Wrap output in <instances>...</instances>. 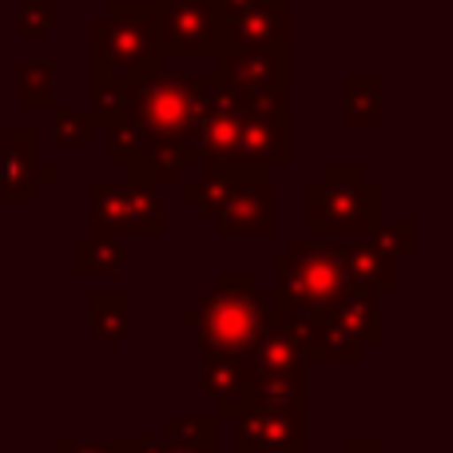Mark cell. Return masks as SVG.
Returning a JSON list of instances; mask_svg holds the SVG:
<instances>
[{
  "mask_svg": "<svg viewBox=\"0 0 453 453\" xmlns=\"http://www.w3.org/2000/svg\"><path fill=\"white\" fill-rule=\"evenodd\" d=\"M167 64L164 24L156 0H111L108 12L88 24V84H92L96 132L127 111L132 88Z\"/></svg>",
  "mask_w": 453,
  "mask_h": 453,
  "instance_id": "cell-1",
  "label": "cell"
},
{
  "mask_svg": "<svg viewBox=\"0 0 453 453\" xmlns=\"http://www.w3.org/2000/svg\"><path fill=\"white\" fill-rule=\"evenodd\" d=\"M180 322L199 334L203 350L247 354L263 326L271 322L266 314V290L250 271H223L215 274L211 290L196 306H183Z\"/></svg>",
  "mask_w": 453,
  "mask_h": 453,
  "instance_id": "cell-2",
  "label": "cell"
},
{
  "mask_svg": "<svg viewBox=\"0 0 453 453\" xmlns=\"http://www.w3.org/2000/svg\"><path fill=\"white\" fill-rule=\"evenodd\" d=\"M382 219V188L362 164H330L326 175L306 183V234L346 242L370 234Z\"/></svg>",
  "mask_w": 453,
  "mask_h": 453,
  "instance_id": "cell-3",
  "label": "cell"
},
{
  "mask_svg": "<svg viewBox=\"0 0 453 453\" xmlns=\"http://www.w3.org/2000/svg\"><path fill=\"white\" fill-rule=\"evenodd\" d=\"M215 80H219V72L191 76V72H172L164 64V68H156L151 76H143L140 84L132 88V100H127L124 116L132 119V124H140L148 135L191 143Z\"/></svg>",
  "mask_w": 453,
  "mask_h": 453,
  "instance_id": "cell-4",
  "label": "cell"
},
{
  "mask_svg": "<svg viewBox=\"0 0 453 453\" xmlns=\"http://www.w3.org/2000/svg\"><path fill=\"white\" fill-rule=\"evenodd\" d=\"M274 287L298 306V311H330L346 287V271L338 258V242L298 234L287 250L271 255Z\"/></svg>",
  "mask_w": 453,
  "mask_h": 453,
  "instance_id": "cell-5",
  "label": "cell"
},
{
  "mask_svg": "<svg viewBox=\"0 0 453 453\" xmlns=\"http://www.w3.org/2000/svg\"><path fill=\"white\" fill-rule=\"evenodd\" d=\"M88 226L119 239H159L167 231V207L159 188L135 180H92L88 183Z\"/></svg>",
  "mask_w": 453,
  "mask_h": 453,
  "instance_id": "cell-6",
  "label": "cell"
},
{
  "mask_svg": "<svg viewBox=\"0 0 453 453\" xmlns=\"http://www.w3.org/2000/svg\"><path fill=\"white\" fill-rule=\"evenodd\" d=\"M104 135H108V164L124 167L127 180H135V183H148V188L180 183L191 167L188 143L148 135L127 116H119L111 127H104Z\"/></svg>",
  "mask_w": 453,
  "mask_h": 453,
  "instance_id": "cell-7",
  "label": "cell"
},
{
  "mask_svg": "<svg viewBox=\"0 0 453 453\" xmlns=\"http://www.w3.org/2000/svg\"><path fill=\"white\" fill-rule=\"evenodd\" d=\"M164 24V48L180 60H219L223 8L219 0H156Z\"/></svg>",
  "mask_w": 453,
  "mask_h": 453,
  "instance_id": "cell-8",
  "label": "cell"
},
{
  "mask_svg": "<svg viewBox=\"0 0 453 453\" xmlns=\"http://www.w3.org/2000/svg\"><path fill=\"white\" fill-rule=\"evenodd\" d=\"M290 164V111L287 96H247V116L239 132V167Z\"/></svg>",
  "mask_w": 453,
  "mask_h": 453,
  "instance_id": "cell-9",
  "label": "cell"
},
{
  "mask_svg": "<svg viewBox=\"0 0 453 453\" xmlns=\"http://www.w3.org/2000/svg\"><path fill=\"white\" fill-rule=\"evenodd\" d=\"M48 183H56V164L40 159L36 127H4L0 132V199L12 207H28Z\"/></svg>",
  "mask_w": 453,
  "mask_h": 453,
  "instance_id": "cell-10",
  "label": "cell"
},
{
  "mask_svg": "<svg viewBox=\"0 0 453 453\" xmlns=\"http://www.w3.org/2000/svg\"><path fill=\"white\" fill-rule=\"evenodd\" d=\"M271 167H242L226 196L223 211L215 215L219 239H266L274 226V196H271Z\"/></svg>",
  "mask_w": 453,
  "mask_h": 453,
  "instance_id": "cell-11",
  "label": "cell"
},
{
  "mask_svg": "<svg viewBox=\"0 0 453 453\" xmlns=\"http://www.w3.org/2000/svg\"><path fill=\"white\" fill-rule=\"evenodd\" d=\"M231 426L239 449L311 453V414H306V406H247Z\"/></svg>",
  "mask_w": 453,
  "mask_h": 453,
  "instance_id": "cell-12",
  "label": "cell"
},
{
  "mask_svg": "<svg viewBox=\"0 0 453 453\" xmlns=\"http://www.w3.org/2000/svg\"><path fill=\"white\" fill-rule=\"evenodd\" d=\"M271 322L287 326L290 334L298 338L306 366H358V362L366 358V346L354 334H346L330 311H298V306L290 303L287 319H271Z\"/></svg>",
  "mask_w": 453,
  "mask_h": 453,
  "instance_id": "cell-13",
  "label": "cell"
},
{
  "mask_svg": "<svg viewBox=\"0 0 453 453\" xmlns=\"http://www.w3.org/2000/svg\"><path fill=\"white\" fill-rule=\"evenodd\" d=\"M223 84L239 96H287L290 92V44L231 48L219 56Z\"/></svg>",
  "mask_w": 453,
  "mask_h": 453,
  "instance_id": "cell-14",
  "label": "cell"
},
{
  "mask_svg": "<svg viewBox=\"0 0 453 453\" xmlns=\"http://www.w3.org/2000/svg\"><path fill=\"white\" fill-rule=\"evenodd\" d=\"M199 386L215 402V418L234 422L250 406V362L247 354L203 350L199 346Z\"/></svg>",
  "mask_w": 453,
  "mask_h": 453,
  "instance_id": "cell-15",
  "label": "cell"
},
{
  "mask_svg": "<svg viewBox=\"0 0 453 453\" xmlns=\"http://www.w3.org/2000/svg\"><path fill=\"white\" fill-rule=\"evenodd\" d=\"M338 258H342L346 282L370 287L374 295L402 290V258L394 250H386L374 234H358V239L338 242Z\"/></svg>",
  "mask_w": 453,
  "mask_h": 453,
  "instance_id": "cell-16",
  "label": "cell"
},
{
  "mask_svg": "<svg viewBox=\"0 0 453 453\" xmlns=\"http://www.w3.org/2000/svg\"><path fill=\"white\" fill-rule=\"evenodd\" d=\"M271 44H290L287 0H266V4H255L247 12L223 16V52H231V48H271Z\"/></svg>",
  "mask_w": 453,
  "mask_h": 453,
  "instance_id": "cell-17",
  "label": "cell"
},
{
  "mask_svg": "<svg viewBox=\"0 0 453 453\" xmlns=\"http://www.w3.org/2000/svg\"><path fill=\"white\" fill-rule=\"evenodd\" d=\"M250 378H306V358L298 338L279 322H266L263 334L247 350Z\"/></svg>",
  "mask_w": 453,
  "mask_h": 453,
  "instance_id": "cell-18",
  "label": "cell"
},
{
  "mask_svg": "<svg viewBox=\"0 0 453 453\" xmlns=\"http://www.w3.org/2000/svg\"><path fill=\"white\" fill-rule=\"evenodd\" d=\"M330 314H334V322L346 330V334H354L362 346H382V311H378V295L370 287H358V282H346L342 295L334 298V306H330Z\"/></svg>",
  "mask_w": 453,
  "mask_h": 453,
  "instance_id": "cell-19",
  "label": "cell"
},
{
  "mask_svg": "<svg viewBox=\"0 0 453 453\" xmlns=\"http://www.w3.org/2000/svg\"><path fill=\"white\" fill-rule=\"evenodd\" d=\"M239 175H242V167L196 164V175H183L180 180V196H183V203L199 207V219L215 223V215L223 211V203H226V196H231Z\"/></svg>",
  "mask_w": 453,
  "mask_h": 453,
  "instance_id": "cell-20",
  "label": "cell"
},
{
  "mask_svg": "<svg viewBox=\"0 0 453 453\" xmlns=\"http://www.w3.org/2000/svg\"><path fill=\"white\" fill-rule=\"evenodd\" d=\"M88 334L100 346H124L132 334V298L127 290H92L88 295Z\"/></svg>",
  "mask_w": 453,
  "mask_h": 453,
  "instance_id": "cell-21",
  "label": "cell"
},
{
  "mask_svg": "<svg viewBox=\"0 0 453 453\" xmlns=\"http://www.w3.org/2000/svg\"><path fill=\"white\" fill-rule=\"evenodd\" d=\"M342 124L350 132L382 127V76L378 72H350L342 80Z\"/></svg>",
  "mask_w": 453,
  "mask_h": 453,
  "instance_id": "cell-22",
  "label": "cell"
},
{
  "mask_svg": "<svg viewBox=\"0 0 453 453\" xmlns=\"http://www.w3.org/2000/svg\"><path fill=\"white\" fill-rule=\"evenodd\" d=\"M127 266V242L108 231H88L72 242V271L76 274H119Z\"/></svg>",
  "mask_w": 453,
  "mask_h": 453,
  "instance_id": "cell-23",
  "label": "cell"
},
{
  "mask_svg": "<svg viewBox=\"0 0 453 453\" xmlns=\"http://www.w3.org/2000/svg\"><path fill=\"white\" fill-rule=\"evenodd\" d=\"M16 108L20 111H52L56 108V64L52 60L16 64Z\"/></svg>",
  "mask_w": 453,
  "mask_h": 453,
  "instance_id": "cell-24",
  "label": "cell"
},
{
  "mask_svg": "<svg viewBox=\"0 0 453 453\" xmlns=\"http://www.w3.org/2000/svg\"><path fill=\"white\" fill-rule=\"evenodd\" d=\"M172 446L196 449V453H215L219 449V418L215 414H172L159 426Z\"/></svg>",
  "mask_w": 453,
  "mask_h": 453,
  "instance_id": "cell-25",
  "label": "cell"
},
{
  "mask_svg": "<svg viewBox=\"0 0 453 453\" xmlns=\"http://www.w3.org/2000/svg\"><path fill=\"white\" fill-rule=\"evenodd\" d=\"M52 140L56 148L72 151V148H92L96 140V124H92V111L88 108H52Z\"/></svg>",
  "mask_w": 453,
  "mask_h": 453,
  "instance_id": "cell-26",
  "label": "cell"
},
{
  "mask_svg": "<svg viewBox=\"0 0 453 453\" xmlns=\"http://www.w3.org/2000/svg\"><path fill=\"white\" fill-rule=\"evenodd\" d=\"M306 378H250V406H306Z\"/></svg>",
  "mask_w": 453,
  "mask_h": 453,
  "instance_id": "cell-27",
  "label": "cell"
},
{
  "mask_svg": "<svg viewBox=\"0 0 453 453\" xmlns=\"http://www.w3.org/2000/svg\"><path fill=\"white\" fill-rule=\"evenodd\" d=\"M56 28V0H16V32L24 40H44Z\"/></svg>",
  "mask_w": 453,
  "mask_h": 453,
  "instance_id": "cell-28",
  "label": "cell"
},
{
  "mask_svg": "<svg viewBox=\"0 0 453 453\" xmlns=\"http://www.w3.org/2000/svg\"><path fill=\"white\" fill-rule=\"evenodd\" d=\"M374 234L386 250H394L398 258H414L418 255V219H378L374 223Z\"/></svg>",
  "mask_w": 453,
  "mask_h": 453,
  "instance_id": "cell-29",
  "label": "cell"
},
{
  "mask_svg": "<svg viewBox=\"0 0 453 453\" xmlns=\"http://www.w3.org/2000/svg\"><path fill=\"white\" fill-rule=\"evenodd\" d=\"M52 453H119L111 438H88V434H56Z\"/></svg>",
  "mask_w": 453,
  "mask_h": 453,
  "instance_id": "cell-30",
  "label": "cell"
},
{
  "mask_svg": "<svg viewBox=\"0 0 453 453\" xmlns=\"http://www.w3.org/2000/svg\"><path fill=\"white\" fill-rule=\"evenodd\" d=\"M334 453H390V449H386V441L378 434H346L342 449H334Z\"/></svg>",
  "mask_w": 453,
  "mask_h": 453,
  "instance_id": "cell-31",
  "label": "cell"
},
{
  "mask_svg": "<svg viewBox=\"0 0 453 453\" xmlns=\"http://www.w3.org/2000/svg\"><path fill=\"white\" fill-rule=\"evenodd\" d=\"M255 4H266V0H219L223 16H234V12H247V8H255Z\"/></svg>",
  "mask_w": 453,
  "mask_h": 453,
  "instance_id": "cell-32",
  "label": "cell"
},
{
  "mask_svg": "<svg viewBox=\"0 0 453 453\" xmlns=\"http://www.w3.org/2000/svg\"><path fill=\"white\" fill-rule=\"evenodd\" d=\"M151 453H196V449H183V446H172V441L164 438V434H156V449Z\"/></svg>",
  "mask_w": 453,
  "mask_h": 453,
  "instance_id": "cell-33",
  "label": "cell"
},
{
  "mask_svg": "<svg viewBox=\"0 0 453 453\" xmlns=\"http://www.w3.org/2000/svg\"><path fill=\"white\" fill-rule=\"evenodd\" d=\"M234 453H279V449H239V446H231Z\"/></svg>",
  "mask_w": 453,
  "mask_h": 453,
  "instance_id": "cell-34",
  "label": "cell"
},
{
  "mask_svg": "<svg viewBox=\"0 0 453 453\" xmlns=\"http://www.w3.org/2000/svg\"><path fill=\"white\" fill-rule=\"evenodd\" d=\"M366 4H394V0H366Z\"/></svg>",
  "mask_w": 453,
  "mask_h": 453,
  "instance_id": "cell-35",
  "label": "cell"
},
{
  "mask_svg": "<svg viewBox=\"0 0 453 453\" xmlns=\"http://www.w3.org/2000/svg\"><path fill=\"white\" fill-rule=\"evenodd\" d=\"M215 453H234V449H215Z\"/></svg>",
  "mask_w": 453,
  "mask_h": 453,
  "instance_id": "cell-36",
  "label": "cell"
}]
</instances>
